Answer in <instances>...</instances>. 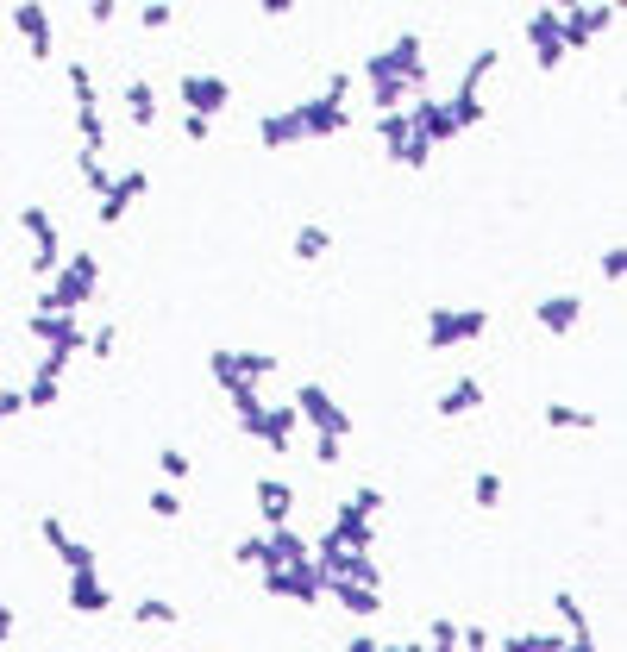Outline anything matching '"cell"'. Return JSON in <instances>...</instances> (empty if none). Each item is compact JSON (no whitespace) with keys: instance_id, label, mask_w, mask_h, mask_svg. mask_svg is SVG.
Segmentation results:
<instances>
[{"instance_id":"cell-1","label":"cell","mask_w":627,"mask_h":652,"mask_svg":"<svg viewBox=\"0 0 627 652\" xmlns=\"http://www.w3.org/2000/svg\"><path fill=\"white\" fill-rule=\"evenodd\" d=\"M95 289H101V258L95 251H63V264L51 270V283L38 289L32 308L38 314H76L82 301H95Z\"/></svg>"},{"instance_id":"cell-2","label":"cell","mask_w":627,"mask_h":652,"mask_svg":"<svg viewBox=\"0 0 627 652\" xmlns=\"http://www.w3.org/2000/svg\"><path fill=\"white\" fill-rule=\"evenodd\" d=\"M352 69H339V76L320 88V95H308V101H289V113H295V126H301V145L308 138H339V132H352Z\"/></svg>"},{"instance_id":"cell-3","label":"cell","mask_w":627,"mask_h":652,"mask_svg":"<svg viewBox=\"0 0 627 652\" xmlns=\"http://www.w3.org/2000/svg\"><path fill=\"white\" fill-rule=\"evenodd\" d=\"M490 333V308H464V301H433L427 320H421V345L427 352H464V345H477Z\"/></svg>"},{"instance_id":"cell-4","label":"cell","mask_w":627,"mask_h":652,"mask_svg":"<svg viewBox=\"0 0 627 652\" xmlns=\"http://www.w3.org/2000/svg\"><path fill=\"white\" fill-rule=\"evenodd\" d=\"M63 82H69V95H76V132H82V151L76 157H101L107 151V113H101V88H95V76H88V63L69 57L63 63Z\"/></svg>"},{"instance_id":"cell-5","label":"cell","mask_w":627,"mask_h":652,"mask_svg":"<svg viewBox=\"0 0 627 652\" xmlns=\"http://www.w3.org/2000/svg\"><path fill=\"white\" fill-rule=\"evenodd\" d=\"M358 76H402L408 88H421V95H427V38L421 32H396L383 51L364 57Z\"/></svg>"},{"instance_id":"cell-6","label":"cell","mask_w":627,"mask_h":652,"mask_svg":"<svg viewBox=\"0 0 627 652\" xmlns=\"http://www.w3.org/2000/svg\"><path fill=\"white\" fill-rule=\"evenodd\" d=\"M13 220H19V232L32 239V270L44 276V283H51V270L63 264V226L51 220V207H44V201H26Z\"/></svg>"},{"instance_id":"cell-7","label":"cell","mask_w":627,"mask_h":652,"mask_svg":"<svg viewBox=\"0 0 627 652\" xmlns=\"http://www.w3.org/2000/svg\"><path fill=\"white\" fill-rule=\"evenodd\" d=\"M377 145H383V157L396 163V170H427V157H433V145L414 132L408 107L402 113H377Z\"/></svg>"},{"instance_id":"cell-8","label":"cell","mask_w":627,"mask_h":652,"mask_svg":"<svg viewBox=\"0 0 627 652\" xmlns=\"http://www.w3.org/2000/svg\"><path fill=\"white\" fill-rule=\"evenodd\" d=\"M176 101H182V113H195V120H220V113L232 107V82L207 76V69H182V76H176Z\"/></svg>"},{"instance_id":"cell-9","label":"cell","mask_w":627,"mask_h":652,"mask_svg":"<svg viewBox=\"0 0 627 652\" xmlns=\"http://www.w3.org/2000/svg\"><path fill=\"white\" fill-rule=\"evenodd\" d=\"M289 408H295V421H308L314 433H333V439H345V433H352V414L339 408V395H333L327 383H301Z\"/></svg>"},{"instance_id":"cell-10","label":"cell","mask_w":627,"mask_h":652,"mask_svg":"<svg viewBox=\"0 0 627 652\" xmlns=\"http://www.w3.org/2000/svg\"><path fill=\"white\" fill-rule=\"evenodd\" d=\"M13 32H19L32 63L57 57V26H51V7H44V0H13Z\"/></svg>"},{"instance_id":"cell-11","label":"cell","mask_w":627,"mask_h":652,"mask_svg":"<svg viewBox=\"0 0 627 652\" xmlns=\"http://www.w3.org/2000/svg\"><path fill=\"white\" fill-rule=\"evenodd\" d=\"M264 596H270V602H301V609H314V602L327 596V577H320L314 558H308V565H289V571H264Z\"/></svg>"},{"instance_id":"cell-12","label":"cell","mask_w":627,"mask_h":652,"mask_svg":"<svg viewBox=\"0 0 627 652\" xmlns=\"http://www.w3.org/2000/svg\"><path fill=\"white\" fill-rule=\"evenodd\" d=\"M26 333H32V339L44 345V352H63V358H76L82 345H88V326H82L76 314H38V308H32Z\"/></svg>"},{"instance_id":"cell-13","label":"cell","mask_w":627,"mask_h":652,"mask_svg":"<svg viewBox=\"0 0 627 652\" xmlns=\"http://www.w3.org/2000/svg\"><path fill=\"white\" fill-rule=\"evenodd\" d=\"M145 195H151V176H145V170H120V176L107 182V195L95 201V220H101V226H120Z\"/></svg>"},{"instance_id":"cell-14","label":"cell","mask_w":627,"mask_h":652,"mask_svg":"<svg viewBox=\"0 0 627 652\" xmlns=\"http://www.w3.org/2000/svg\"><path fill=\"white\" fill-rule=\"evenodd\" d=\"M527 44H533V63H540L546 76H559V69H565V44H559V13H552V7H533V13H527Z\"/></svg>"},{"instance_id":"cell-15","label":"cell","mask_w":627,"mask_h":652,"mask_svg":"<svg viewBox=\"0 0 627 652\" xmlns=\"http://www.w3.org/2000/svg\"><path fill=\"white\" fill-rule=\"evenodd\" d=\"M38 533H44V546H51V552L63 558V571H101L95 546H88V540H76V533L63 527V515H44V521H38Z\"/></svg>"},{"instance_id":"cell-16","label":"cell","mask_w":627,"mask_h":652,"mask_svg":"<svg viewBox=\"0 0 627 652\" xmlns=\"http://www.w3.org/2000/svg\"><path fill=\"white\" fill-rule=\"evenodd\" d=\"M533 320H540V333L565 339V333H577V326H584V295H571V289L540 295V301H533Z\"/></svg>"},{"instance_id":"cell-17","label":"cell","mask_w":627,"mask_h":652,"mask_svg":"<svg viewBox=\"0 0 627 652\" xmlns=\"http://www.w3.org/2000/svg\"><path fill=\"white\" fill-rule=\"evenodd\" d=\"M63 602H69L76 615H107V609H113V590H107L101 571H69V577H63Z\"/></svg>"},{"instance_id":"cell-18","label":"cell","mask_w":627,"mask_h":652,"mask_svg":"<svg viewBox=\"0 0 627 652\" xmlns=\"http://www.w3.org/2000/svg\"><path fill=\"white\" fill-rule=\"evenodd\" d=\"M308 533L295 527H264V565L258 571H289V565H308Z\"/></svg>"},{"instance_id":"cell-19","label":"cell","mask_w":627,"mask_h":652,"mask_svg":"<svg viewBox=\"0 0 627 652\" xmlns=\"http://www.w3.org/2000/svg\"><path fill=\"white\" fill-rule=\"evenodd\" d=\"M408 120H414V132H421L433 151H439V145H452V138H458V126H452L446 101H433V95H414V101H408Z\"/></svg>"},{"instance_id":"cell-20","label":"cell","mask_w":627,"mask_h":652,"mask_svg":"<svg viewBox=\"0 0 627 652\" xmlns=\"http://www.w3.org/2000/svg\"><path fill=\"white\" fill-rule=\"evenodd\" d=\"M327 533H333V540H339L345 552H370V546H377V521H370L352 496L339 502V515H333V527H327Z\"/></svg>"},{"instance_id":"cell-21","label":"cell","mask_w":627,"mask_h":652,"mask_svg":"<svg viewBox=\"0 0 627 652\" xmlns=\"http://www.w3.org/2000/svg\"><path fill=\"white\" fill-rule=\"evenodd\" d=\"M477 408H483V377H471V370L452 377L446 389H439V402H433L439 421H464V414H477Z\"/></svg>"},{"instance_id":"cell-22","label":"cell","mask_w":627,"mask_h":652,"mask_svg":"<svg viewBox=\"0 0 627 652\" xmlns=\"http://www.w3.org/2000/svg\"><path fill=\"white\" fill-rule=\"evenodd\" d=\"M251 502H258L264 527H289V515H295V489H289L283 477H258V489H251Z\"/></svg>"},{"instance_id":"cell-23","label":"cell","mask_w":627,"mask_h":652,"mask_svg":"<svg viewBox=\"0 0 627 652\" xmlns=\"http://www.w3.org/2000/svg\"><path fill=\"white\" fill-rule=\"evenodd\" d=\"M295 408L289 402H264V421H258V433H251V439H264V446L270 452H295Z\"/></svg>"},{"instance_id":"cell-24","label":"cell","mask_w":627,"mask_h":652,"mask_svg":"<svg viewBox=\"0 0 627 652\" xmlns=\"http://www.w3.org/2000/svg\"><path fill=\"white\" fill-rule=\"evenodd\" d=\"M120 101H126V120H132L138 132H151L157 120H164V107H157V88H151L145 76H132V82L120 88Z\"/></svg>"},{"instance_id":"cell-25","label":"cell","mask_w":627,"mask_h":652,"mask_svg":"<svg viewBox=\"0 0 627 652\" xmlns=\"http://www.w3.org/2000/svg\"><path fill=\"white\" fill-rule=\"evenodd\" d=\"M364 95H370V113H402L421 88H408L402 76H364Z\"/></svg>"},{"instance_id":"cell-26","label":"cell","mask_w":627,"mask_h":652,"mask_svg":"<svg viewBox=\"0 0 627 652\" xmlns=\"http://www.w3.org/2000/svg\"><path fill=\"white\" fill-rule=\"evenodd\" d=\"M258 145H264V151H295V145H301V126H295L289 107L258 113Z\"/></svg>"},{"instance_id":"cell-27","label":"cell","mask_w":627,"mask_h":652,"mask_svg":"<svg viewBox=\"0 0 627 652\" xmlns=\"http://www.w3.org/2000/svg\"><path fill=\"white\" fill-rule=\"evenodd\" d=\"M496 69H502V51H496V44L471 51V63H464V76H458V95H464V101H483V82H490Z\"/></svg>"},{"instance_id":"cell-28","label":"cell","mask_w":627,"mask_h":652,"mask_svg":"<svg viewBox=\"0 0 627 652\" xmlns=\"http://www.w3.org/2000/svg\"><path fill=\"white\" fill-rule=\"evenodd\" d=\"M327 596H333L352 621H370V615L383 609V590H364V584H327Z\"/></svg>"},{"instance_id":"cell-29","label":"cell","mask_w":627,"mask_h":652,"mask_svg":"<svg viewBox=\"0 0 627 652\" xmlns=\"http://www.w3.org/2000/svg\"><path fill=\"white\" fill-rule=\"evenodd\" d=\"M333 251V232L320 226V220H308V226H295V245H289V258L295 264H320Z\"/></svg>"},{"instance_id":"cell-30","label":"cell","mask_w":627,"mask_h":652,"mask_svg":"<svg viewBox=\"0 0 627 652\" xmlns=\"http://www.w3.org/2000/svg\"><path fill=\"white\" fill-rule=\"evenodd\" d=\"M540 421H546L552 433H590V427H596V414H590V408H571V402H546V408H540Z\"/></svg>"},{"instance_id":"cell-31","label":"cell","mask_w":627,"mask_h":652,"mask_svg":"<svg viewBox=\"0 0 627 652\" xmlns=\"http://www.w3.org/2000/svg\"><path fill=\"white\" fill-rule=\"evenodd\" d=\"M232 377L264 389V377H276V352H232Z\"/></svg>"},{"instance_id":"cell-32","label":"cell","mask_w":627,"mask_h":652,"mask_svg":"<svg viewBox=\"0 0 627 652\" xmlns=\"http://www.w3.org/2000/svg\"><path fill=\"white\" fill-rule=\"evenodd\" d=\"M176 615L182 609H176V602H164V596H138L132 602V621L138 627H176Z\"/></svg>"},{"instance_id":"cell-33","label":"cell","mask_w":627,"mask_h":652,"mask_svg":"<svg viewBox=\"0 0 627 652\" xmlns=\"http://www.w3.org/2000/svg\"><path fill=\"white\" fill-rule=\"evenodd\" d=\"M502 496H508L502 471H477V477H471V508H483V515H490V508H502Z\"/></svg>"},{"instance_id":"cell-34","label":"cell","mask_w":627,"mask_h":652,"mask_svg":"<svg viewBox=\"0 0 627 652\" xmlns=\"http://www.w3.org/2000/svg\"><path fill=\"white\" fill-rule=\"evenodd\" d=\"M565 634H540V627H521V634H508L502 652H559Z\"/></svg>"},{"instance_id":"cell-35","label":"cell","mask_w":627,"mask_h":652,"mask_svg":"<svg viewBox=\"0 0 627 652\" xmlns=\"http://www.w3.org/2000/svg\"><path fill=\"white\" fill-rule=\"evenodd\" d=\"M552 609H559V621L571 627V640H584V634H590V615H584V602H577L571 590H559V596H552Z\"/></svg>"},{"instance_id":"cell-36","label":"cell","mask_w":627,"mask_h":652,"mask_svg":"<svg viewBox=\"0 0 627 652\" xmlns=\"http://www.w3.org/2000/svg\"><path fill=\"white\" fill-rule=\"evenodd\" d=\"M596 276H602L609 289H621V283H627V245H621V239H615V245L596 258Z\"/></svg>"},{"instance_id":"cell-37","label":"cell","mask_w":627,"mask_h":652,"mask_svg":"<svg viewBox=\"0 0 627 652\" xmlns=\"http://www.w3.org/2000/svg\"><path fill=\"white\" fill-rule=\"evenodd\" d=\"M63 402V377H38L32 370V383H26V408H57Z\"/></svg>"},{"instance_id":"cell-38","label":"cell","mask_w":627,"mask_h":652,"mask_svg":"<svg viewBox=\"0 0 627 652\" xmlns=\"http://www.w3.org/2000/svg\"><path fill=\"white\" fill-rule=\"evenodd\" d=\"M145 508H151L157 521H176V515H182V489H176V483H157L151 496H145Z\"/></svg>"},{"instance_id":"cell-39","label":"cell","mask_w":627,"mask_h":652,"mask_svg":"<svg viewBox=\"0 0 627 652\" xmlns=\"http://www.w3.org/2000/svg\"><path fill=\"white\" fill-rule=\"evenodd\" d=\"M446 113H452V126H458V132H471V126L490 120V107H483V101H464V95H452V101H446Z\"/></svg>"},{"instance_id":"cell-40","label":"cell","mask_w":627,"mask_h":652,"mask_svg":"<svg viewBox=\"0 0 627 652\" xmlns=\"http://www.w3.org/2000/svg\"><path fill=\"white\" fill-rule=\"evenodd\" d=\"M427 652H458V621L452 615H439V621H427V640H421Z\"/></svg>"},{"instance_id":"cell-41","label":"cell","mask_w":627,"mask_h":652,"mask_svg":"<svg viewBox=\"0 0 627 652\" xmlns=\"http://www.w3.org/2000/svg\"><path fill=\"white\" fill-rule=\"evenodd\" d=\"M157 471H164V483H182V477L195 471V458L182 452V446H164V452H157Z\"/></svg>"},{"instance_id":"cell-42","label":"cell","mask_w":627,"mask_h":652,"mask_svg":"<svg viewBox=\"0 0 627 652\" xmlns=\"http://www.w3.org/2000/svg\"><path fill=\"white\" fill-rule=\"evenodd\" d=\"M138 26H145V32H170L176 7H170V0H145V7H138Z\"/></svg>"},{"instance_id":"cell-43","label":"cell","mask_w":627,"mask_h":652,"mask_svg":"<svg viewBox=\"0 0 627 652\" xmlns=\"http://www.w3.org/2000/svg\"><path fill=\"white\" fill-rule=\"evenodd\" d=\"M76 170H82V182H88V195H107V182H113V170L101 157H76Z\"/></svg>"},{"instance_id":"cell-44","label":"cell","mask_w":627,"mask_h":652,"mask_svg":"<svg viewBox=\"0 0 627 652\" xmlns=\"http://www.w3.org/2000/svg\"><path fill=\"white\" fill-rule=\"evenodd\" d=\"M113 345H120V326H95L82 352H88V358H113Z\"/></svg>"},{"instance_id":"cell-45","label":"cell","mask_w":627,"mask_h":652,"mask_svg":"<svg viewBox=\"0 0 627 652\" xmlns=\"http://www.w3.org/2000/svg\"><path fill=\"white\" fill-rule=\"evenodd\" d=\"M232 558H239L245 571H258V565H264V533H245V540L232 546Z\"/></svg>"},{"instance_id":"cell-46","label":"cell","mask_w":627,"mask_h":652,"mask_svg":"<svg viewBox=\"0 0 627 652\" xmlns=\"http://www.w3.org/2000/svg\"><path fill=\"white\" fill-rule=\"evenodd\" d=\"M464 646H471V652H490L496 634H490V627H477V621H464V627H458V652H464Z\"/></svg>"},{"instance_id":"cell-47","label":"cell","mask_w":627,"mask_h":652,"mask_svg":"<svg viewBox=\"0 0 627 652\" xmlns=\"http://www.w3.org/2000/svg\"><path fill=\"white\" fill-rule=\"evenodd\" d=\"M352 502L364 508V515H370V521H377V515H383V502H389V496H383V489H377V483H358V489H352Z\"/></svg>"},{"instance_id":"cell-48","label":"cell","mask_w":627,"mask_h":652,"mask_svg":"<svg viewBox=\"0 0 627 652\" xmlns=\"http://www.w3.org/2000/svg\"><path fill=\"white\" fill-rule=\"evenodd\" d=\"M26 414V389H0V427Z\"/></svg>"},{"instance_id":"cell-49","label":"cell","mask_w":627,"mask_h":652,"mask_svg":"<svg viewBox=\"0 0 627 652\" xmlns=\"http://www.w3.org/2000/svg\"><path fill=\"white\" fill-rule=\"evenodd\" d=\"M314 458H320V464H339V458H345V439H333V433H314Z\"/></svg>"},{"instance_id":"cell-50","label":"cell","mask_w":627,"mask_h":652,"mask_svg":"<svg viewBox=\"0 0 627 652\" xmlns=\"http://www.w3.org/2000/svg\"><path fill=\"white\" fill-rule=\"evenodd\" d=\"M182 138H189V145H207V138H214V120H195V113H182Z\"/></svg>"},{"instance_id":"cell-51","label":"cell","mask_w":627,"mask_h":652,"mask_svg":"<svg viewBox=\"0 0 627 652\" xmlns=\"http://www.w3.org/2000/svg\"><path fill=\"white\" fill-rule=\"evenodd\" d=\"M120 19V0H88V26H113Z\"/></svg>"},{"instance_id":"cell-52","label":"cell","mask_w":627,"mask_h":652,"mask_svg":"<svg viewBox=\"0 0 627 652\" xmlns=\"http://www.w3.org/2000/svg\"><path fill=\"white\" fill-rule=\"evenodd\" d=\"M63 370H69L63 352H44V358H38V377H63Z\"/></svg>"},{"instance_id":"cell-53","label":"cell","mask_w":627,"mask_h":652,"mask_svg":"<svg viewBox=\"0 0 627 652\" xmlns=\"http://www.w3.org/2000/svg\"><path fill=\"white\" fill-rule=\"evenodd\" d=\"M258 13H264V19H289L295 0H258Z\"/></svg>"},{"instance_id":"cell-54","label":"cell","mask_w":627,"mask_h":652,"mask_svg":"<svg viewBox=\"0 0 627 652\" xmlns=\"http://www.w3.org/2000/svg\"><path fill=\"white\" fill-rule=\"evenodd\" d=\"M377 646H383V640L370 634V627H364V634H352V640H345V652H377Z\"/></svg>"},{"instance_id":"cell-55","label":"cell","mask_w":627,"mask_h":652,"mask_svg":"<svg viewBox=\"0 0 627 652\" xmlns=\"http://www.w3.org/2000/svg\"><path fill=\"white\" fill-rule=\"evenodd\" d=\"M13 627H19V615H13V602H0V646L13 640Z\"/></svg>"},{"instance_id":"cell-56","label":"cell","mask_w":627,"mask_h":652,"mask_svg":"<svg viewBox=\"0 0 627 652\" xmlns=\"http://www.w3.org/2000/svg\"><path fill=\"white\" fill-rule=\"evenodd\" d=\"M377 652H427V646H421V640H396V646H389V640H383Z\"/></svg>"},{"instance_id":"cell-57","label":"cell","mask_w":627,"mask_h":652,"mask_svg":"<svg viewBox=\"0 0 627 652\" xmlns=\"http://www.w3.org/2000/svg\"><path fill=\"white\" fill-rule=\"evenodd\" d=\"M559 652H596V634H584V640H565Z\"/></svg>"},{"instance_id":"cell-58","label":"cell","mask_w":627,"mask_h":652,"mask_svg":"<svg viewBox=\"0 0 627 652\" xmlns=\"http://www.w3.org/2000/svg\"><path fill=\"white\" fill-rule=\"evenodd\" d=\"M540 7H552V13H577L584 0H540Z\"/></svg>"}]
</instances>
